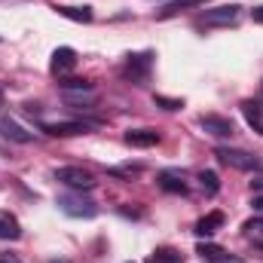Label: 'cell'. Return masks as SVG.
<instances>
[{"mask_svg": "<svg viewBox=\"0 0 263 263\" xmlns=\"http://www.w3.org/2000/svg\"><path fill=\"white\" fill-rule=\"evenodd\" d=\"M199 3H205V0H175V3H168L165 9H159V18H172V15H178L181 9H190V6H199Z\"/></svg>", "mask_w": 263, "mask_h": 263, "instance_id": "obj_18", "label": "cell"}, {"mask_svg": "<svg viewBox=\"0 0 263 263\" xmlns=\"http://www.w3.org/2000/svg\"><path fill=\"white\" fill-rule=\"evenodd\" d=\"M260 101H263V83H260Z\"/></svg>", "mask_w": 263, "mask_h": 263, "instance_id": "obj_30", "label": "cell"}, {"mask_svg": "<svg viewBox=\"0 0 263 263\" xmlns=\"http://www.w3.org/2000/svg\"><path fill=\"white\" fill-rule=\"evenodd\" d=\"M199 126L208 132V135H214V138H233V135H236L233 120L217 117V114H205V117H199Z\"/></svg>", "mask_w": 263, "mask_h": 263, "instance_id": "obj_5", "label": "cell"}, {"mask_svg": "<svg viewBox=\"0 0 263 263\" xmlns=\"http://www.w3.org/2000/svg\"><path fill=\"white\" fill-rule=\"evenodd\" d=\"M150 67H153V55L150 52H141V55H129V62H126V77H129L132 83H141V80H147V73H150Z\"/></svg>", "mask_w": 263, "mask_h": 263, "instance_id": "obj_6", "label": "cell"}, {"mask_svg": "<svg viewBox=\"0 0 263 263\" xmlns=\"http://www.w3.org/2000/svg\"><path fill=\"white\" fill-rule=\"evenodd\" d=\"M92 126H98V123H86V120L83 123L80 120H73V123H46L43 132L52 135V138H70V135H86Z\"/></svg>", "mask_w": 263, "mask_h": 263, "instance_id": "obj_7", "label": "cell"}, {"mask_svg": "<svg viewBox=\"0 0 263 263\" xmlns=\"http://www.w3.org/2000/svg\"><path fill=\"white\" fill-rule=\"evenodd\" d=\"M77 65V52L70 49V46H62V49H55L52 52V73H65V70H70V67Z\"/></svg>", "mask_w": 263, "mask_h": 263, "instance_id": "obj_11", "label": "cell"}, {"mask_svg": "<svg viewBox=\"0 0 263 263\" xmlns=\"http://www.w3.org/2000/svg\"><path fill=\"white\" fill-rule=\"evenodd\" d=\"M86 89H92V83L89 80H80V77H70L62 83V92H86Z\"/></svg>", "mask_w": 263, "mask_h": 263, "instance_id": "obj_20", "label": "cell"}, {"mask_svg": "<svg viewBox=\"0 0 263 263\" xmlns=\"http://www.w3.org/2000/svg\"><path fill=\"white\" fill-rule=\"evenodd\" d=\"M223 220H227L223 211H208V214L196 223V236H214V233L223 227Z\"/></svg>", "mask_w": 263, "mask_h": 263, "instance_id": "obj_12", "label": "cell"}, {"mask_svg": "<svg viewBox=\"0 0 263 263\" xmlns=\"http://www.w3.org/2000/svg\"><path fill=\"white\" fill-rule=\"evenodd\" d=\"M55 181L65 184L67 190H80V193L95 187V178H92L86 168H77V165H65V168H59V172H55Z\"/></svg>", "mask_w": 263, "mask_h": 263, "instance_id": "obj_3", "label": "cell"}, {"mask_svg": "<svg viewBox=\"0 0 263 263\" xmlns=\"http://www.w3.org/2000/svg\"><path fill=\"white\" fill-rule=\"evenodd\" d=\"M153 101H156L162 110H181V107H184V101H178V98H165V95H153Z\"/></svg>", "mask_w": 263, "mask_h": 263, "instance_id": "obj_22", "label": "cell"}, {"mask_svg": "<svg viewBox=\"0 0 263 263\" xmlns=\"http://www.w3.org/2000/svg\"><path fill=\"white\" fill-rule=\"evenodd\" d=\"M199 254H202V260H214L217 254H223V248H217V245H199Z\"/></svg>", "mask_w": 263, "mask_h": 263, "instance_id": "obj_23", "label": "cell"}, {"mask_svg": "<svg viewBox=\"0 0 263 263\" xmlns=\"http://www.w3.org/2000/svg\"><path fill=\"white\" fill-rule=\"evenodd\" d=\"M214 156H217L223 165L236 168V172H257V168H260V159H257V156H251V153H245V150H236V147H217Z\"/></svg>", "mask_w": 263, "mask_h": 263, "instance_id": "obj_1", "label": "cell"}, {"mask_svg": "<svg viewBox=\"0 0 263 263\" xmlns=\"http://www.w3.org/2000/svg\"><path fill=\"white\" fill-rule=\"evenodd\" d=\"M239 15H242V6H239V3H223V6L205 9V12H202V25H208V28H223V25H233Z\"/></svg>", "mask_w": 263, "mask_h": 263, "instance_id": "obj_4", "label": "cell"}, {"mask_svg": "<svg viewBox=\"0 0 263 263\" xmlns=\"http://www.w3.org/2000/svg\"><path fill=\"white\" fill-rule=\"evenodd\" d=\"M257 248H260V251H263V242H257Z\"/></svg>", "mask_w": 263, "mask_h": 263, "instance_id": "obj_32", "label": "cell"}, {"mask_svg": "<svg viewBox=\"0 0 263 263\" xmlns=\"http://www.w3.org/2000/svg\"><path fill=\"white\" fill-rule=\"evenodd\" d=\"M0 107H3V89H0Z\"/></svg>", "mask_w": 263, "mask_h": 263, "instance_id": "obj_29", "label": "cell"}, {"mask_svg": "<svg viewBox=\"0 0 263 263\" xmlns=\"http://www.w3.org/2000/svg\"><path fill=\"white\" fill-rule=\"evenodd\" d=\"M159 187L165 190V193H187V181H184V172H172V168H165V172H159Z\"/></svg>", "mask_w": 263, "mask_h": 263, "instance_id": "obj_9", "label": "cell"}, {"mask_svg": "<svg viewBox=\"0 0 263 263\" xmlns=\"http://www.w3.org/2000/svg\"><path fill=\"white\" fill-rule=\"evenodd\" d=\"M242 114H245V120H248V126L263 135V110L260 104H254V101H242Z\"/></svg>", "mask_w": 263, "mask_h": 263, "instance_id": "obj_15", "label": "cell"}, {"mask_svg": "<svg viewBox=\"0 0 263 263\" xmlns=\"http://www.w3.org/2000/svg\"><path fill=\"white\" fill-rule=\"evenodd\" d=\"M0 135L6 141H15V144H31L34 141V135L25 129V126H18L12 117H0Z\"/></svg>", "mask_w": 263, "mask_h": 263, "instance_id": "obj_8", "label": "cell"}, {"mask_svg": "<svg viewBox=\"0 0 263 263\" xmlns=\"http://www.w3.org/2000/svg\"><path fill=\"white\" fill-rule=\"evenodd\" d=\"M242 230H245L251 239H257V242H260V239H263V217H251V220H245V227H242Z\"/></svg>", "mask_w": 263, "mask_h": 263, "instance_id": "obj_21", "label": "cell"}, {"mask_svg": "<svg viewBox=\"0 0 263 263\" xmlns=\"http://www.w3.org/2000/svg\"><path fill=\"white\" fill-rule=\"evenodd\" d=\"M52 263H70V260H52Z\"/></svg>", "mask_w": 263, "mask_h": 263, "instance_id": "obj_31", "label": "cell"}, {"mask_svg": "<svg viewBox=\"0 0 263 263\" xmlns=\"http://www.w3.org/2000/svg\"><path fill=\"white\" fill-rule=\"evenodd\" d=\"M208 263H245V260H242L239 254H227V251H223V254H217L214 260H208Z\"/></svg>", "mask_w": 263, "mask_h": 263, "instance_id": "obj_24", "label": "cell"}, {"mask_svg": "<svg viewBox=\"0 0 263 263\" xmlns=\"http://www.w3.org/2000/svg\"><path fill=\"white\" fill-rule=\"evenodd\" d=\"M199 184H202V190H205L208 196H214V193L220 190V181H217L214 172H199Z\"/></svg>", "mask_w": 263, "mask_h": 263, "instance_id": "obj_19", "label": "cell"}, {"mask_svg": "<svg viewBox=\"0 0 263 263\" xmlns=\"http://www.w3.org/2000/svg\"><path fill=\"white\" fill-rule=\"evenodd\" d=\"M251 18H254L257 25H263V6H254V9H251Z\"/></svg>", "mask_w": 263, "mask_h": 263, "instance_id": "obj_26", "label": "cell"}, {"mask_svg": "<svg viewBox=\"0 0 263 263\" xmlns=\"http://www.w3.org/2000/svg\"><path fill=\"white\" fill-rule=\"evenodd\" d=\"M62 98L70 107H89V104H95V92L92 89H86V92H62Z\"/></svg>", "mask_w": 263, "mask_h": 263, "instance_id": "obj_17", "label": "cell"}, {"mask_svg": "<svg viewBox=\"0 0 263 263\" xmlns=\"http://www.w3.org/2000/svg\"><path fill=\"white\" fill-rule=\"evenodd\" d=\"M22 236V223L15 220V214H9V211H0V239H6V242H15Z\"/></svg>", "mask_w": 263, "mask_h": 263, "instance_id": "obj_13", "label": "cell"}, {"mask_svg": "<svg viewBox=\"0 0 263 263\" xmlns=\"http://www.w3.org/2000/svg\"><path fill=\"white\" fill-rule=\"evenodd\" d=\"M251 190H254V193H263V178H257V181H251Z\"/></svg>", "mask_w": 263, "mask_h": 263, "instance_id": "obj_28", "label": "cell"}, {"mask_svg": "<svg viewBox=\"0 0 263 263\" xmlns=\"http://www.w3.org/2000/svg\"><path fill=\"white\" fill-rule=\"evenodd\" d=\"M59 15H65V18H70V22H83V25H89L92 22V9L89 6H52Z\"/></svg>", "mask_w": 263, "mask_h": 263, "instance_id": "obj_14", "label": "cell"}, {"mask_svg": "<svg viewBox=\"0 0 263 263\" xmlns=\"http://www.w3.org/2000/svg\"><path fill=\"white\" fill-rule=\"evenodd\" d=\"M251 208H254L257 214H263V196H257V193H254V199H251Z\"/></svg>", "mask_w": 263, "mask_h": 263, "instance_id": "obj_25", "label": "cell"}, {"mask_svg": "<svg viewBox=\"0 0 263 263\" xmlns=\"http://www.w3.org/2000/svg\"><path fill=\"white\" fill-rule=\"evenodd\" d=\"M150 263H184V254L178 248H172V245H162V248H156L150 254Z\"/></svg>", "mask_w": 263, "mask_h": 263, "instance_id": "obj_16", "label": "cell"}, {"mask_svg": "<svg viewBox=\"0 0 263 263\" xmlns=\"http://www.w3.org/2000/svg\"><path fill=\"white\" fill-rule=\"evenodd\" d=\"M59 208H62L65 214H70V217H95V214H98V205L89 196H83L80 190L59 196Z\"/></svg>", "mask_w": 263, "mask_h": 263, "instance_id": "obj_2", "label": "cell"}, {"mask_svg": "<svg viewBox=\"0 0 263 263\" xmlns=\"http://www.w3.org/2000/svg\"><path fill=\"white\" fill-rule=\"evenodd\" d=\"M0 263H22L15 254H0Z\"/></svg>", "mask_w": 263, "mask_h": 263, "instance_id": "obj_27", "label": "cell"}, {"mask_svg": "<svg viewBox=\"0 0 263 263\" xmlns=\"http://www.w3.org/2000/svg\"><path fill=\"white\" fill-rule=\"evenodd\" d=\"M126 144H132V147H156L159 144V132L132 129V132H126Z\"/></svg>", "mask_w": 263, "mask_h": 263, "instance_id": "obj_10", "label": "cell"}]
</instances>
